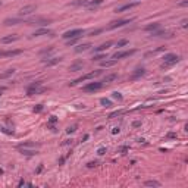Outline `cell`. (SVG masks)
I'll return each instance as SVG.
<instances>
[{
	"label": "cell",
	"mask_w": 188,
	"mask_h": 188,
	"mask_svg": "<svg viewBox=\"0 0 188 188\" xmlns=\"http://www.w3.org/2000/svg\"><path fill=\"white\" fill-rule=\"evenodd\" d=\"M181 60V57L178 55H173V53H168V55H164L163 57V63H162V68H169V66H173L176 65L178 62Z\"/></svg>",
	"instance_id": "6da1fadb"
},
{
	"label": "cell",
	"mask_w": 188,
	"mask_h": 188,
	"mask_svg": "<svg viewBox=\"0 0 188 188\" xmlns=\"http://www.w3.org/2000/svg\"><path fill=\"white\" fill-rule=\"evenodd\" d=\"M44 91H46V88L41 85L40 81H35V82H32V84H30V85L27 87V94H28V96H34V94H41V93H44Z\"/></svg>",
	"instance_id": "7a4b0ae2"
},
{
	"label": "cell",
	"mask_w": 188,
	"mask_h": 188,
	"mask_svg": "<svg viewBox=\"0 0 188 188\" xmlns=\"http://www.w3.org/2000/svg\"><path fill=\"white\" fill-rule=\"evenodd\" d=\"M100 74H102V70H93V72L85 74V75L79 77L78 79H75V81H72V82H69V87H74V85H77V84H79V82H82V81H87V79H93V78L99 77Z\"/></svg>",
	"instance_id": "3957f363"
},
{
	"label": "cell",
	"mask_w": 188,
	"mask_h": 188,
	"mask_svg": "<svg viewBox=\"0 0 188 188\" xmlns=\"http://www.w3.org/2000/svg\"><path fill=\"white\" fill-rule=\"evenodd\" d=\"M84 30H81V28H77V30H70V31H66L62 37L65 38V40H70V38H77V37H81V35H84Z\"/></svg>",
	"instance_id": "277c9868"
},
{
	"label": "cell",
	"mask_w": 188,
	"mask_h": 188,
	"mask_svg": "<svg viewBox=\"0 0 188 188\" xmlns=\"http://www.w3.org/2000/svg\"><path fill=\"white\" fill-rule=\"evenodd\" d=\"M134 19L129 18V19H118V21H113L109 24V30H115V28H121V27H125L126 24H131Z\"/></svg>",
	"instance_id": "5b68a950"
},
{
	"label": "cell",
	"mask_w": 188,
	"mask_h": 188,
	"mask_svg": "<svg viewBox=\"0 0 188 188\" xmlns=\"http://www.w3.org/2000/svg\"><path fill=\"white\" fill-rule=\"evenodd\" d=\"M103 87V82H88L87 85L82 87V91L85 93H94V91H99Z\"/></svg>",
	"instance_id": "8992f818"
},
{
	"label": "cell",
	"mask_w": 188,
	"mask_h": 188,
	"mask_svg": "<svg viewBox=\"0 0 188 188\" xmlns=\"http://www.w3.org/2000/svg\"><path fill=\"white\" fill-rule=\"evenodd\" d=\"M135 53V50L132 49V50H122V52H116L113 56H112V59H115V60H119V59H122V57H128V56H132Z\"/></svg>",
	"instance_id": "52a82bcc"
},
{
	"label": "cell",
	"mask_w": 188,
	"mask_h": 188,
	"mask_svg": "<svg viewBox=\"0 0 188 188\" xmlns=\"http://www.w3.org/2000/svg\"><path fill=\"white\" fill-rule=\"evenodd\" d=\"M35 10H37V6H34V5H28V6L22 8V9L19 10V16H28V15H31V13L35 12Z\"/></svg>",
	"instance_id": "ba28073f"
},
{
	"label": "cell",
	"mask_w": 188,
	"mask_h": 188,
	"mask_svg": "<svg viewBox=\"0 0 188 188\" xmlns=\"http://www.w3.org/2000/svg\"><path fill=\"white\" fill-rule=\"evenodd\" d=\"M25 24V22H28V21H25V19H22V18H8V19H5V25H18V24Z\"/></svg>",
	"instance_id": "9c48e42d"
},
{
	"label": "cell",
	"mask_w": 188,
	"mask_h": 188,
	"mask_svg": "<svg viewBox=\"0 0 188 188\" xmlns=\"http://www.w3.org/2000/svg\"><path fill=\"white\" fill-rule=\"evenodd\" d=\"M144 75H146V69L144 68H138V69L134 70V74L131 75V81H137V79H140L141 77H144Z\"/></svg>",
	"instance_id": "30bf717a"
},
{
	"label": "cell",
	"mask_w": 188,
	"mask_h": 188,
	"mask_svg": "<svg viewBox=\"0 0 188 188\" xmlns=\"http://www.w3.org/2000/svg\"><path fill=\"white\" fill-rule=\"evenodd\" d=\"M137 6H138V2H131V3H126V5L121 6V8H116V10H115V12H118V13H122V12H125V10H129V9H132V8H137Z\"/></svg>",
	"instance_id": "8fae6325"
},
{
	"label": "cell",
	"mask_w": 188,
	"mask_h": 188,
	"mask_svg": "<svg viewBox=\"0 0 188 188\" xmlns=\"http://www.w3.org/2000/svg\"><path fill=\"white\" fill-rule=\"evenodd\" d=\"M18 150L21 151V154H25V156H35V154H38L37 149H30V147H19Z\"/></svg>",
	"instance_id": "7c38bea8"
},
{
	"label": "cell",
	"mask_w": 188,
	"mask_h": 188,
	"mask_svg": "<svg viewBox=\"0 0 188 188\" xmlns=\"http://www.w3.org/2000/svg\"><path fill=\"white\" fill-rule=\"evenodd\" d=\"M62 62V57H50V59H43V63L46 66H55Z\"/></svg>",
	"instance_id": "4fadbf2b"
},
{
	"label": "cell",
	"mask_w": 188,
	"mask_h": 188,
	"mask_svg": "<svg viewBox=\"0 0 188 188\" xmlns=\"http://www.w3.org/2000/svg\"><path fill=\"white\" fill-rule=\"evenodd\" d=\"M53 34V31L52 30H49V28H40V30H37L34 34H32V37H40V35H52Z\"/></svg>",
	"instance_id": "5bb4252c"
},
{
	"label": "cell",
	"mask_w": 188,
	"mask_h": 188,
	"mask_svg": "<svg viewBox=\"0 0 188 188\" xmlns=\"http://www.w3.org/2000/svg\"><path fill=\"white\" fill-rule=\"evenodd\" d=\"M82 68H84V62L78 60V62H75L69 66V70L70 72H77V70H82Z\"/></svg>",
	"instance_id": "9a60e30c"
},
{
	"label": "cell",
	"mask_w": 188,
	"mask_h": 188,
	"mask_svg": "<svg viewBox=\"0 0 188 188\" xmlns=\"http://www.w3.org/2000/svg\"><path fill=\"white\" fill-rule=\"evenodd\" d=\"M102 3H103V0H90L88 5H87V9L88 10H94L96 8H99Z\"/></svg>",
	"instance_id": "2e32d148"
},
{
	"label": "cell",
	"mask_w": 188,
	"mask_h": 188,
	"mask_svg": "<svg viewBox=\"0 0 188 188\" xmlns=\"http://www.w3.org/2000/svg\"><path fill=\"white\" fill-rule=\"evenodd\" d=\"M112 44H113L112 41H107V43H104V44H102V46L96 47V49H94V53H103L104 50H107V49H109V47H110Z\"/></svg>",
	"instance_id": "e0dca14e"
},
{
	"label": "cell",
	"mask_w": 188,
	"mask_h": 188,
	"mask_svg": "<svg viewBox=\"0 0 188 188\" xmlns=\"http://www.w3.org/2000/svg\"><path fill=\"white\" fill-rule=\"evenodd\" d=\"M18 38H19V37H18L16 34H12V35H6V37H3L0 41H2L3 44H9V43H12V41H16Z\"/></svg>",
	"instance_id": "ac0fdd59"
},
{
	"label": "cell",
	"mask_w": 188,
	"mask_h": 188,
	"mask_svg": "<svg viewBox=\"0 0 188 188\" xmlns=\"http://www.w3.org/2000/svg\"><path fill=\"white\" fill-rule=\"evenodd\" d=\"M90 47H91V44H90V43L79 44V46H77V47H75V52H77V53H82V52H87V50H90Z\"/></svg>",
	"instance_id": "d6986e66"
},
{
	"label": "cell",
	"mask_w": 188,
	"mask_h": 188,
	"mask_svg": "<svg viewBox=\"0 0 188 188\" xmlns=\"http://www.w3.org/2000/svg\"><path fill=\"white\" fill-rule=\"evenodd\" d=\"M22 53L21 49H16V50H8V52H3V56L6 57H15V56H19Z\"/></svg>",
	"instance_id": "ffe728a7"
},
{
	"label": "cell",
	"mask_w": 188,
	"mask_h": 188,
	"mask_svg": "<svg viewBox=\"0 0 188 188\" xmlns=\"http://www.w3.org/2000/svg\"><path fill=\"white\" fill-rule=\"evenodd\" d=\"M151 35H153V37H172V34H169V32H166V31H160V28L156 30V31H153Z\"/></svg>",
	"instance_id": "44dd1931"
},
{
	"label": "cell",
	"mask_w": 188,
	"mask_h": 188,
	"mask_svg": "<svg viewBox=\"0 0 188 188\" xmlns=\"http://www.w3.org/2000/svg\"><path fill=\"white\" fill-rule=\"evenodd\" d=\"M15 74V69H8V70H5V72H2L0 74V79H6V78H9V77H12Z\"/></svg>",
	"instance_id": "7402d4cb"
},
{
	"label": "cell",
	"mask_w": 188,
	"mask_h": 188,
	"mask_svg": "<svg viewBox=\"0 0 188 188\" xmlns=\"http://www.w3.org/2000/svg\"><path fill=\"white\" fill-rule=\"evenodd\" d=\"M56 122H57V118H56V116H50V119H49V122H47V126H49V128H50L52 131H56V128L53 126V125H55Z\"/></svg>",
	"instance_id": "603a6c76"
},
{
	"label": "cell",
	"mask_w": 188,
	"mask_h": 188,
	"mask_svg": "<svg viewBox=\"0 0 188 188\" xmlns=\"http://www.w3.org/2000/svg\"><path fill=\"white\" fill-rule=\"evenodd\" d=\"M160 28V24L159 22H154V24H150V25H147L144 30L146 31H156V30H159Z\"/></svg>",
	"instance_id": "cb8c5ba5"
},
{
	"label": "cell",
	"mask_w": 188,
	"mask_h": 188,
	"mask_svg": "<svg viewBox=\"0 0 188 188\" xmlns=\"http://www.w3.org/2000/svg\"><path fill=\"white\" fill-rule=\"evenodd\" d=\"M102 62V66H104V68H109V66H113L118 60H115V59H110V60H100Z\"/></svg>",
	"instance_id": "d4e9b609"
},
{
	"label": "cell",
	"mask_w": 188,
	"mask_h": 188,
	"mask_svg": "<svg viewBox=\"0 0 188 188\" xmlns=\"http://www.w3.org/2000/svg\"><path fill=\"white\" fill-rule=\"evenodd\" d=\"M19 147H30V149H35L37 146H35V143H31V141H27V143H21V144H18V149Z\"/></svg>",
	"instance_id": "484cf974"
},
{
	"label": "cell",
	"mask_w": 188,
	"mask_h": 188,
	"mask_svg": "<svg viewBox=\"0 0 188 188\" xmlns=\"http://www.w3.org/2000/svg\"><path fill=\"white\" fill-rule=\"evenodd\" d=\"M144 185L146 187H162V184L159 181H146Z\"/></svg>",
	"instance_id": "4316f807"
},
{
	"label": "cell",
	"mask_w": 188,
	"mask_h": 188,
	"mask_svg": "<svg viewBox=\"0 0 188 188\" xmlns=\"http://www.w3.org/2000/svg\"><path fill=\"white\" fill-rule=\"evenodd\" d=\"M115 79H118V74H110V75H107V77L104 78L103 82H112V81H115Z\"/></svg>",
	"instance_id": "83f0119b"
},
{
	"label": "cell",
	"mask_w": 188,
	"mask_h": 188,
	"mask_svg": "<svg viewBox=\"0 0 188 188\" xmlns=\"http://www.w3.org/2000/svg\"><path fill=\"white\" fill-rule=\"evenodd\" d=\"M163 50H164V47H159V49H156V50H153V52L146 53V57H149V56H154V55H157V53H160V52H163Z\"/></svg>",
	"instance_id": "f1b7e54d"
},
{
	"label": "cell",
	"mask_w": 188,
	"mask_h": 188,
	"mask_svg": "<svg viewBox=\"0 0 188 188\" xmlns=\"http://www.w3.org/2000/svg\"><path fill=\"white\" fill-rule=\"evenodd\" d=\"M100 104L104 106V107H110V106H112V102H110L109 99H104V97H103V99L100 100Z\"/></svg>",
	"instance_id": "f546056e"
},
{
	"label": "cell",
	"mask_w": 188,
	"mask_h": 188,
	"mask_svg": "<svg viewBox=\"0 0 188 188\" xmlns=\"http://www.w3.org/2000/svg\"><path fill=\"white\" fill-rule=\"evenodd\" d=\"M88 2L90 0H77V2H74L72 5H75V6H87Z\"/></svg>",
	"instance_id": "4dcf8cb0"
},
{
	"label": "cell",
	"mask_w": 188,
	"mask_h": 188,
	"mask_svg": "<svg viewBox=\"0 0 188 188\" xmlns=\"http://www.w3.org/2000/svg\"><path fill=\"white\" fill-rule=\"evenodd\" d=\"M112 97H113V99H116V100H119V102L124 99V96H122L121 93H118V91H113V93H112Z\"/></svg>",
	"instance_id": "1f68e13d"
},
{
	"label": "cell",
	"mask_w": 188,
	"mask_h": 188,
	"mask_svg": "<svg viewBox=\"0 0 188 188\" xmlns=\"http://www.w3.org/2000/svg\"><path fill=\"white\" fill-rule=\"evenodd\" d=\"M122 113H124V110H115V112H112V113L109 115V119H113V118L119 116V115H122Z\"/></svg>",
	"instance_id": "d6a6232c"
},
{
	"label": "cell",
	"mask_w": 188,
	"mask_h": 188,
	"mask_svg": "<svg viewBox=\"0 0 188 188\" xmlns=\"http://www.w3.org/2000/svg\"><path fill=\"white\" fill-rule=\"evenodd\" d=\"M78 40H79V37H77V38H70V40H66V44H68V46H75V44L78 43Z\"/></svg>",
	"instance_id": "836d02e7"
},
{
	"label": "cell",
	"mask_w": 188,
	"mask_h": 188,
	"mask_svg": "<svg viewBox=\"0 0 188 188\" xmlns=\"http://www.w3.org/2000/svg\"><path fill=\"white\" fill-rule=\"evenodd\" d=\"M53 50H55V47H49V49H44V50H41V52H40V55H41V56H43V55H49V53H52Z\"/></svg>",
	"instance_id": "e575fe53"
},
{
	"label": "cell",
	"mask_w": 188,
	"mask_h": 188,
	"mask_svg": "<svg viewBox=\"0 0 188 188\" xmlns=\"http://www.w3.org/2000/svg\"><path fill=\"white\" fill-rule=\"evenodd\" d=\"M102 59H106V55H104V53L94 55V57H93V60H102Z\"/></svg>",
	"instance_id": "d590c367"
},
{
	"label": "cell",
	"mask_w": 188,
	"mask_h": 188,
	"mask_svg": "<svg viewBox=\"0 0 188 188\" xmlns=\"http://www.w3.org/2000/svg\"><path fill=\"white\" fill-rule=\"evenodd\" d=\"M77 131V125H72V126H68L66 128V132L68 134H72V132H75Z\"/></svg>",
	"instance_id": "8d00e7d4"
},
{
	"label": "cell",
	"mask_w": 188,
	"mask_h": 188,
	"mask_svg": "<svg viewBox=\"0 0 188 188\" xmlns=\"http://www.w3.org/2000/svg\"><path fill=\"white\" fill-rule=\"evenodd\" d=\"M126 44H128V40L124 38V40H119V41H118L116 46H118V47H124V46H126Z\"/></svg>",
	"instance_id": "74e56055"
},
{
	"label": "cell",
	"mask_w": 188,
	"mask_h": 188,
	"mask_svg": "<svg viewBox=\"0 0 188 188\" xmlns=\"http://www.w3.org/2000/svg\"><path fill=\"white\" fill-rule=\"evenodd\" d=\"M97 164H99V162H96V160H94V162H88V163H87V168L91 169V168H96Z\"/></svg>",
	"instance_id": "f35d334b"
},
{
	"label": "cell",
	"mask_w": 188,
	"mask_h": 188,
	"mask_svg": "<svg viewBox=\"0 0 188 188\" xmlns=\"http://www.w3.org/2000/svg\"><path fill=\"white\" fill-rule=\"evenodd\" d=\"M178 6L179 8H187L188 6V0H181V2H178Z\"/></svg>",
	"instance_id": "ab89813d"
},
{
	"label": "cell",
	"mask_w": 188,
	"mask_h": 188,
	"mask_svg": "<svg viewBox=\"0 0 188 188\" xmlns=\"http://www.w3.org/2000/svg\"><path fill=\"white\" fill-rule=\"evenodd\" d=\"M24 185H28V187H31L32 184H31V182H25L24 179H21V181L18 182V187H24Z\"/></svg>",
	"instance_id": "60d3db41"
},
{
	"label": "cell",
	"mask_w": 188,
	"mask_h": 188,
	"mask_svg": "<svg viewBox=\"0 0 188 188\" xmlns=\"http://www.w3.org/2000/svg\"><path fill=\"white\" fill-rule=\"evenodd\" d=\"M32 110H34V113H40V112L43 110V104H37V106H35Z\"/></svg>",
	"instance_id": "b9f144b4"
},
{
	"label": "cell",
	"mask_w": 188,
	"mask_h": 188,
	"mask_svg": "<svg viewBox=\"0 0 188 188\" xmlns=\"http://www.w3.org/2000/svg\"><path fill=\"white\" fill-rule=\"evenodd\" d=\"M176 137H178V135H176L175 132H168V134H166V138H171V140H172V138H176Z\"/></svg>",
	"instance_id": "7bdbcfd3"
},
{
	"label": "cell",
	"mask_w": 188,
	"mask_h": 188,
	"mask_svg": "<svg viewBox=\"0 0 188 188\" xmlns=\"http://www.w3.org/2000/svg\"><path fill=\"white\" fill-rule=\"evenodd\" d=\"M128 150H129V147H128V146H124V147L121 149V154H126Z\"/></svg>",
	"instance_id": "ee69618b"
},
{
	"label": "cell",
	"mask_w": 188,
	"mask_h": 188,
	"mask_svg": "<svg viewBox=\"0 0 188 188\" xmlns=\"http://www.w3.org/2000/svg\"><path fill=\"white\" fill-rule=\"evenodd\" d=\"M181 27H182V28H187V27H188V21H187V19H182V21H181Z\"/></svg>",
	"instance_id": "f6af8a7d"
},
{
	"label": "cell",
	"mask_w": 188,
	"mask_h": 188,
	"mask_svg": "<svg viewBox=\"0 0 188 188\" xmlns=\"http://www.w3.org/2000/svg\"><path fill=\"white\" fill-rule=\"evenodd\" d=\"M100 156H103V154H106V147H100L99 149V151H97Z\"/></svg>",
	"instance_id": "bcb514c9"
},
{
	"label": "cell",
	"mask_w": 188,
	"mask_h": 188,
	"mask_svg": "<svg viewBox=\"0 0 188 188\" xmlns=\"http://www.w3.org/2000/svg\"><path fill=\"white\" fill-rule=\"evenodd\" d=\"M132 126H134V128H138V126H141V122H140V121H135V122L132 124Z\"/></svg>",
	"instance_id": "7dc6e473"
},
{
	"label": "cell",
	"mask_w": 188,
	"mask_h": 188,
	"mask_svg": "<svg viewBox=\"0 0 188 188\" xmlns=\"http://www.w3.org/2000/svg\"><path fill=\"white\" fill-rule=\"evenodd\" d=\"M119 131H121L119 128H118V126H115V128L112 129V134H119Z\"/></svg>",
	"instance_id": "c3c4849f"
},
{
	"label": "cell",
	"mask_w": 188,
	"mask_h": 188,
	"mask_svg": "<svg viewBox=\"0 0 188 188\" xmlns=\"http://www.w3.org/2000/svg\"><path fill=\"white\" fill-rule=\"evenodd\" d=\"M100 32H102V30H96V31L90 32V35H97V34H100Z\"/></svg>",
	"instance_id": "681fc988"
},
{
	"label": "cell",
	"mask_w": 188,
	"mask_h": 188,
	"mask_svg": "<svg viewBox=\"0 0 188 188\" xmlns=\"http://www.w3.org/2000/svg\"><path fill=\"white\" fill-rule=\"evenodd\" d=\"M65 160H66V157H65V156H63V157H60V159H59V164H63V163H65Z\"/></svg>",
	"instance_id": "f907efd6"
},
{
	"label": "cell",
	"mask_w": 188,
	"mask_h": 188,
	"mask_svg": "<svg viewBox=\"0 0 188 188\" xmlns=\"http://www.w3.org/2000/svg\"><path fill=\"white\" fill-rule=\"evenodd\" d=\"M3 91H6V87H0V96H2Z\"/></svg>",
	"instance_id": "816d5d0a"
},
{
	"label": "cell",
	"mask_w": 188,
	"mask_h": 188,
	"mask_svg": "<svg viewBox=\"0 0 188 188\" xmlns=\"http://www.w3.org/2000/svg\"><path fill=\"white\" fill-rule=\"evenodd\" d=\"M43 171V164H40V166H38V169H37V173H40Z\"/></svg>",
	"instance_id": "f5cc1de1"
},
{
	"label": "cell",
	"mask_w": 188,
	"mask_h": 188,
	"mask_svg": "<svg viewBox=\"0 0 188 188\" xmlns=\"http://www.w3.org/2000/svg\"><path fill=\"white\" fill-rule=\"evenodd\" d=\"M2 56H3V52H2V50H0V57H2Z\"/></svg>",
	"instance_id": "db71d44e"
},
{
	"label": "cell",
	"mask_w": 188,
	"mask_h": 188,
	"mask_svg": "<svg viewBox=\"0 0 188 188\" xmlns=\"http://www.w3.org/2000/svg\"><path fill=\"white\" fill-rule=\"evenodd\" d=\"M0 5H2V3H0Z\"/></svg>",
	"instance_id": "11a10c76"
}]
</instances>
